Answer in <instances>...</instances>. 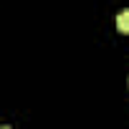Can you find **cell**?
I'll return each instance as SVG.
<instances>
[{
    "instance_id": "6da1fadb",
    "label": "cell",
    "mask_w": 129,
    "mask_h": 129,
    "mask_svg": "<svg viewBox=\"0 0 129 129\" xmlns=\"http://www.w3.org/2000/svg\"><path fill=\"white\" fill-rule=\"evenodd\" d=\"M116 28L119 33H129V10H121L116 15Z\"/></svg>"
}]
</instances>
